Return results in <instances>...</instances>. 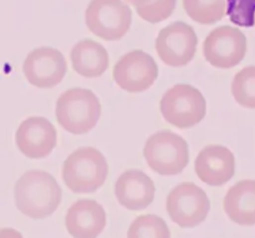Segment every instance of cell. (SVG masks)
Returning a JSON list of instances; mask_svg holds the SVG:
<instances>
[{
    "label": "cell",
    "mask_w": 255,
    "mask_h": 238,
    "mask_svg": "<svg viewBox=\"0 0 255 238\" xmlns=\"http://www.w3.org/2000/svg\"><path fill=\"white\" fill-rule=\"evenodd\" d=\"M16 209L25 216L42 220L51 216L62 200V191L52 175L41 170L27 171L14 187Z\"/></svg>",
    "instance_id": "cell-1"
},
{
    "label": "cell",
    "mask_w": 255,
    "mask_h": 238,
    "mask_svg": "<svg viewBox=\"0 0 255 238\" xmlns=\"http://www.w3.org/2000/svg\"><path fill=\"white\" fill-rule=\"evenodd\" d=\"M109 165L104 155L95 147L75 150L62 164V180L74 194H91L105 184Z\"/></svg>",
    "instance_id": "cell-2"
},
{
    "label": "cell",
    "mask_w": 255,
    "mask_h": 238,
    "mask_svg": "<svg viewBox=\"0 0 255 238\" xmlns=\"http://www.w3.org/2000/svg\"><path fill=\"white\" fill-rule=\"evenodd\" d=\"M55 115L65 131L72 135H85L99 122L101 104L91 90L74 87L60 95Z\"/></svg>",
    "instance_id": "cell-3"
},
{
    "label": "cell",
    "mask_w": 255,
    "mask_h": 238,
    "mask_svg": "<svg viewBox=\"0 0 255 238\" xmlns=\"http://www.w3.org/2000/svg\"><path fill=\"white\" fill-rule=\"evenodd\" d=\"M143 156L154 172L162 176H176L188 165L189 147L183 137L163 130L147 140Z\"/></svg>",
    "instance_id": "cell-4"
},
{
    "label": "cell",
    "mask_w": 255,
    "mask_h": 238,
    "mask_svg": "<svg viewBox=\"0 0 255 238\" xmlns=\"http://www.w3.org/2000/svg\"><path fill=\"white\" fill-rule=\"evenodd\" d=\"M162 116L177 129H189L198 125L207 114L203 94L188 84H177L162 96L159 102Z\"/></svg>",
    "instance_id": "cell-5"
},
{
    "label": "cell",
    "mask_w": 255,
    "mask_h": 238,
    "mask_svg": "<svg viewBox=\"0 0 255 238\" xmlns=\"http://www.w3.org/2000/svg\"><path fill=\"white\" fill-rule=\"evenodd\" d=\"M85 21L95 36L117 41L131 29L132 11L122 0H91L85 12Z\"/></svg>",
    "instance_id": "cell-6"
},
{
    "label": "cell",
    "mask_w": 255,
    "mask_h": 238,
    "mask_svg": "<svg viewBox=\"0 0 255 238\" xmlns=\"http://www.w3.org/2000/svg\"><path fill=\"white\" fill-rule=\"evenodd\" d=\"M166 209L174 224L182 229H192L207 219L211 202L204 190L192 182H183L168 194Z\"/></svg>",
    "instance_id": "cell-7"
},
{
    "label": "cell",
    "mask_w": 255,
    "mask_h": 238,
    "mask_svg": "<svg viewBox=\"0 0 255 238\" xmlns=\"http://www.w3.org/2000/svg\"><path fill=\"white\" fill-rule=\"evenodd\" d=\"M112 76L120 89L129 94L147 91L158 77V66L153 57L142 50H133L119 59Z\"/></svg>",
    "instance_id": "cell-8"
},
{
    "label": "cell",
    "mask_w": 255,
    "mask_h": 238,
    "mask_svg": "<svg viewBox=\"0 0 255 238\" xmlns=\"http://www.w3.org/2000/svg\"><path fill=\"white\" fill-rule=\"evenodd\" d=\"M198 37L191 25L176 21L159 31L156 51L159 59L172 67H182L193 60Z\"/></svg>",
    "instance_id": "cell-9"
},
{
    "label": "cell",
    "mask_w": 255,
    "mask_h": 238,
    "mask_svg": "<svg viewBox=\"0 0 255 238\" xmlns=\"http://www.w3.org/2000/svg\"><path fill=\"white\" fill-rule=\"evenodd\" d=\"M203 54L212 66L218 69H232L246 56V35L238 27H217L212 30L204 40Z\"/></svg>",
    "instance_id": "cell-10"
},
{
    "label": "cell",
    "mask_w": 255,
    "mask_h": 238,
    "mask_svg": "<svg viewBox=\"0 0 255 238\" xmlns=\"http://www.w3.org/2000/svg\"><path fill=\"white\" fill-rule=\"evenodd\" d=\"M22 72L30 85L39 89H51L64 80L67 64L64 55L52 47L32 50L22 64Z\"/></svg>",
    "instance_id": "cell-11"
},
{
    "label": "cell",
    "mask_w": 255,
    "mask_h": 238,
    "mask_svg": "<svg viewBox=\"0 0 255 238\" xmlns=\"http://www.w3.org/2000/svg\"><path fill=\"white\" fill-rule=\"evenodd\" d=\"M57 132L54 125L41 116H31L20 124L15 134V144L24 156L32 160L47 157L55 149Z\"/></svg>",
    "instance_id": "cell-12"
},
{
    "label": "cell",
    "mask_w": 255,
    "mask_h": 238,
    "mask_svg": "<svg viewBox=\"0 0 255 238\" xmlns=\"http://www.w3.org/2000/svg\"><path fill=\"white\" fill-rule=\"evenodd\" d=\"M194 171L204 184L214 187L223 186L236 172L233 152L222 145L206 146L196 157Z\"/></svg>",
    "instance_id": "cell-13"
},
{
    "label": "cell",
    "mask_w": 255,
    "mask_h": 238,
    "mask_svg": "<svg viewBox=\"0 0 255 238\" xmlns=\"http://www.w3.org/2000/svg\"><path fill=\"white\" fill-rule=\"evenodd\" d=\"M156 186L151 177L139 170L122 172L115 184L117 202L129 211H142L153 202Z\"/></svg>",
    "instance_id": "cell-14"
},
{
    "label": "cell",
    "mask_w": 255,
    "mask_h": 238,
    "mask_svg": "<svg viewBox=\"0 0 255 238\" xmlns=\"http://www.w3.org/2000/svg\"><path fill=\"white\" fill-rule=\"evenodd\" d=\"M65 226L75 238H95L106 226V212L95 200H80L69 207Z\"/></svg>",
    "instance_id": "cell-15"
},
{
    "label": "cell",
    "mask_w": 255,
    "mask_h": 238,
    "mask_svg": "<svg viewBox=\"0 0 255 238\" xmlns=\"http://www.w3.org/2000/svg\"><path fill=\"white\" fill-rule=\"evenodd\" d=\"M227 217L239 226L255 225V180H242L227 191L223 200Z\"/></svg>",
    "instance_id": "cell-16"
},
{
    "label": "cell",
    "mask_w": 255,
    "mask_h": 238,
    "mask_svg": "<svg viewBox=\"0 0 255 238\" xmlns=\"http://www.w3.org/2000/svg\"><path fill=\"white\" fill-rule=\"evenodd\" d=\"M72 69L79 75L89 79L100 77L109 67V54L106 49L94 40H82L71 50Z\"/></svg>",
    "instance_id": "cell-17"
},
{
    "label": "cell",
    "mask_w": 255,
    "mask_h": 238,
    "mask_svg": "<svg viewBox=\"0 0 255 238\" xmlns=\"http://www.w3.org/2000/svg\"><path fill=\"white\" fill-rule=\"evenodd\" d=\"M183 7L193 21L212 25L227 14V0H183Z\"/></svg>",
    "instance_id": "cell-18"
},
{
    "label": "cell",
    "mask_w": 255,
    "mask_h": 238,
    "mask_svg": "<svg viewBox=\"0 0 255 238\" xmlns=\"http://www.w3.org/2000/svg\"><path fill=\"white\" fill-rule=\"evenodd\" d=\"M128 238H169L171 231L166 221L156 215L138 216L127 231Z\"/></svg>",
    "instance_id": "cell-19"
},
{
    "label": "cell",
    "mask_w": 255,
    "mask_h": 238,
    "mask_svg": "<svg viewBox=\"0 0 255 238\" xmlns=\"http://www.w3.org/2000/svg\"><path fill=\"white\" fill-rule=\"evenodd\" d=\"M232 95L241 106L255 109V66H247L237 72L232 81Z\"/></svg>",
    "instance_id": "cell-20"
},
{
    "label": "cell",
    "mask_w": 255,
    "mask_h": 238,
    "mask_svg": "<svg viewBox=\"0 0 255 238\" xmlns=\"http://www.w3.org/2000/svg\"><path fill=\"white\" fill-rule=\"evenodd\" d=\"M177 0H151L143 6L136 7L137 14L149 24L164 21L173 14Z\"/></svg>",
    "instance_id": "cell-21"
},
{
    "label": "cell",
    "mask_w": 255,
    "mask_h": 238,
    "mask_svg": "<svg viewBox=\"0 0 255 238\" xmlns=\"http://www.w3.org/2000/svg\"><path fill=\"white\" fill-rule=\"evenodd\" d=\"M125 1H126L127 4L132 5V6L139 7V6H143V5L148 4L151 0H125Z\"/></svg>",
    "instance_id": "cell-22"
},
{
    "label": "cell",
    "mask_w": 255,
    "mask_h": 238,
    "mask_svg": "<svg viewBox=\"0 0 255 238\" xmlns=\"http://www.w3.org/2000/svg\"><path fill=\"white\" fill-rule=\"evenodd\" d=\"M254 24H255V14H254Z\"/></svg>",
    "instance_id": "cell-23"
}]
</instances>
